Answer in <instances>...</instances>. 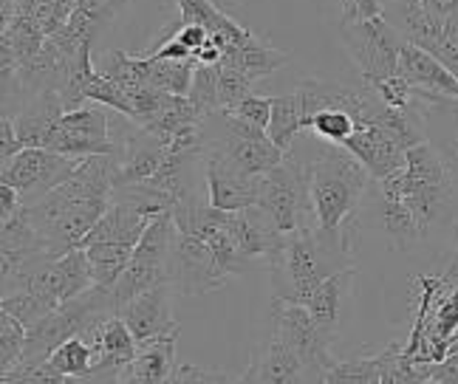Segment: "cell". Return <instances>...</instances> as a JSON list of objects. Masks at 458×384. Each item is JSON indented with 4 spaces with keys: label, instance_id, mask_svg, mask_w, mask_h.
<instances>
[{
    "label": "cell",
    "instance_id": "8",
    "mask_svg": "<svg viewBox=\"0 0 458 384\" xmlns=\"http://www.w3.org/2000/svg\"><path fill=\"white\" fill-rule=\"evenodd\" d=\"M226 280L229 274L221 269L213 249L199 235L175 226L167 255V283L173 286V291L184 296H201L221 288Z\"/></svg>",
    "mask_w": 458,
    "mask_h": 384
},
{
    "label": "cell",
    "instance_id": "41",
    "mask_svg": "<svg viewBox=\"0 0 458 384\" xmlns=\"http://www.w3.org/2000/svg\"><path fill=\"white\" fill-rule=\"evenodd\" d=\"M450 342H453V345H455V342H458V328H455V334H453V337H450Z\"/></svg>",
    "mask_w": 458,
    "mask_h": 384
},
{
    "label": "cell",
    "instance_id": "27",
    "mask_svg": "<svg viewBox=\"0 0 458 384\" xmlns=\"http://www.w3.org/2000/svg\"><path fill=\"white\" fill-rule=\"evenodd\" d=\"M55 308H60V305H55L51 300H46V296L34 294V291H12V294H4V300H0V311H9L12 317H17L26 328L48 317Z\"/></svg>",
    "mask_w": 458,
    "mask_h": 384
},
{
    "label": "cell",
    "instance_id": "30",
    "mask_svg": "<svg viewBox=\"0 0 458 384\" xmlns=\"http://www.w3.org/2000/svg\"><path fill=\"white\" fill-rule=\"evenodd\" d=\"M354 128H357L354 116H351L348 111H343V108H326L320 113H314L311 125H309V130L314 136H320L323 142H328V145H343L345 138L354 133Z\"/></svg>",
    "mask_w": 458,
    "mask_h": 384
},
{
    "label": "cell",
    "instance_id": "36",
    "mask_svg": "<svg viewBox=\"0 0 458 384\" xmlns=\"http://www.w3.org/2000/svg\"><path fill=\"white\" fill-rule=\"evenodd\" d=\"M21 150H23V145L14 133V121L9 113H4V119H0V162H9L12 155H17Z\"/></svg>",
    "mask_w": 458,
    "mask_h": 384
},
{
    "label": "cell",
    "instance_id": "18",
    "mask_svg": "<svg viewBox=\"0 0 458 384\" xmlns=\"http://www.w3.org/2000/svg\"><path fill=\"white\" fill-rule=\"evenodd\" d=\"M226 230L246 260H258V257L269 260V255L280 246V240H284V232L277 230L275 221L263 213L258 204L229 213Z\"/></svg>",
    "mask_w": 458,
    "mask_h": 384
},
{
    "label": "cell",
    "instance_id": "6",
    "mask_svg": "<svg viewBox=\"0 0 458 384\" xmlns=\"http://www.w3.org/2000/svg\"><path fill=\"white\" fill-rule=\"evenodd\" d=\"M173 232H175L173 209H167V213L156 215L150 221L145 235L139 238V243H136L131 263L125 266V271H122L116 286L111 288L119 308L125 305L128 300H133V296H139L142 291H148V288H153L158 283H167V255H170Z\"/></svg>",
    "mask_w": 458,
    "mask_h": 384
},
{
    "label": "cell",
    "instance_id": "39",
    "mask_svg": "<svg viewBox=\"0 0 458 384\" xmlns=\"http://www.w3.org/2000/svg\"><path fill=\"white\" fill-rule=\"evenodd\" d=\"M26 204H23V198H21V192H17L12 184H6V181H0V218H12V215H17L21 213Z\"/></svg>",
    "mask_w": 458,
    "mask_h": 384
},
{
    "label": "cell",
    "instance_id": "38",
    "mask_svg": "<svg viewBox=\"0 0 458 384\" xmlns=\"http://www.w3.org/2000/svg\"><path fill=\"white\" fill-rule=\"evenodd\" d=\"M175 38H179L192 54H199V51L204 48V43L209 40V31L201 23H182L179 29H175Z\"/></svg>",
    "mask_w": 458,
    "mask_h": 384
},
{
    "label": "cell",
    "instance_id": "12",
    "mask_svg": "<svg viewBox=\"0 0 458 384\" xmlns=\"http://www.w3.org/2000/svg\"><path fill=\"white\" fill-rule=\"evenodd\" d=\"M399 74L413 85V96L419 102L445 104L458 99V74H453L428 48H421L411 40L402 43Z\"/></svg>",
    "mask_w": 458,
    "mask_h": 384
},
{
    "label": "cell",
    "instance_id": "25",
    "mask_svg": "<svg viewBox=\"0 0 458 384\" xmlns=\"http://www.w3.org/2000/svg\"><path fill=\"white\" fill-rule=\"evenodd\" d=\"M60 373L68 376V381H82V376L97 364V347L85 337L65 339L48 359Z\"/></svg>",
    "mask_w": 458,
    "mask_h": 384
},
{
    "label": "cell",
    "instance_id": "2",
    "mask_svg": "<svg viewBox=\"0 0 458 384\" xmlns=\"http://www.w3.org/2000/svg\"><path fill=\"white\" fill-rule=\"evenodd\" d=\"M267 263L275 300L306 305L311 291L326 277L354 266V243L340 235L320 232L314 226V230L284 235Z\"/></svg>",
    "mask_w": 458,
    "mask_h": 384
},
{
    "label": "cell",
    "instance_id": "9",
    "mask_svg": "<svg viewBox=\"0 0 458 384\" xmlns=\"http://www.w3.org/2000/svg\"><path fill=\"white\" fill-rule=\"evenodd\" d=\"M80 162L77 155H63L48 147H23L9 162H0V181L21 192L23 204H34L72 179Z\"/></svg>",
    "mask_w": 458,
    "mask_h": 384
},
{
    "label": "cell",
    "instance_id": "20",
    "mask_svg": "<svg viewBox=\"0 0 458 384\" xmlns=\"http://www.w3.org/2000/svg\"><path fill=\"white\" fill-rule=\"evenodd\" d=\"M221 63L229 65V68H235V71H241L243 77H250L252 82H258L263 77L275 74L277 68H284L289 63V54H286V51L275 48L272 43L255 38V34L246 29L241 38L224 51Z\"/></svg>",
    "mask_w": 458,
    "mask_h": 384
},
{
    "label": "cell",
    "instance_id": "24",
    "mask_svg": "<svg viewBox=\"0 0 458 384\" xmlns=\"http://www.w3.org/2000/svg\"><path fill=\"white\" fill-rule=\"evenodd\" d=\"M204 119V113L190 102V96H179V94H167L162 108H158L142 128H148L150 133H158L165 138H173L175 133H182L192 125H199Z\"/></svg>",
    "mask_w": 458,
    "mask_h": 384
},
{
    "label": "cell",
    "instance_id": "13",
    "mask_svg": "<svg viewBox=\"0 0 458 384\" xmlns=\"http://www.w3.org/2000/svg\"><path fill=\"white\" fill-rule=\"evenodd\" d=\"M354 266H348L343 271H334L331 277L311 291L306 300V308L311 311L314 322L323 328V334L334 342L340 337V330L345 328V320L351 313V296H354Z\"/></svg>",
    "mask_w": 458,
    "mask_h": 384
},
{
    "label": "cell",
    "instance_id": "14",
    "mask_svg": "<svg viewBox=\"0 0 458 384\" xmlns=\"http://www.w3.org/2000/svg\"><path fill=\"white\" fill-rule=\"evenodd\" d=\"M170 296H173V286L158 283L119 308V317L128 322L136 342H148L153 337H165L179 330L170 311Z\"/></svg>",
    "mask_w": 458,
    "mask_h": 384
},
{
    "label": "cell",
    "instance_id": "10",
    "mask_svg": "<svg viewBox=\"0 0 458 384\" xmlns=\"http://www.w3.org/2000/svg\"><path fill=\"white\" fill-rule=\"evenodd\" d=\"M43 147L63 153V155H77V159L119 150V145L111 138L105 104H97V102L63 113L55 125H51Z\"/></svg>",
    "mask_w": 458,
    "mask_h": 384
},
{
    "label": "cell",
    "instance_id": "23",
    "mask_svg": "<svg viewBox=\"0 0 458 384\" xmlns=\"http://www.w3.org/2000/svg\"><path fill=\"white\" fill-rule=\"evenodd\" d=\"M306 130V116L301 108V99L297 94H284V96H272V116H269V125L267 133L272 142L280 150H292L297 136Z\"/></svg>",
    "mask_w": 458,
    "mask_h": 384
},
{
    "label": "cell",
    "instance_id": "32",
    "mask_svg": "<svg viewBox=\"0 0 458 384\" xmlns=\"http://www.w3.org/2000/svg\"><path fill=\"white\" fill-rule=\"evenodd\" d=\"M371 88L379 94V99L385 104H391V108H408V104L416 102L413 96V85L404 79L402 74H394V77H387L377 85H371Z\"/></svg>",
    "mask_w": 458,
    "mask_h": 384
},
{
    "label": "cell",
    "instance_id": "29",
    "mask_svg": "<svg viewBox=\"0 0 458 384\" xmlns=\"http://www.w3.org/2000/svg\"><path fill=\"white\" fill-rule=\"evenodd\" d=\"M326 384H382V368L377 356H360L351 362H337L323 379Z\"/></svg>",
    "mask_w": 458,
    "mask_h": 384
},
{
    "label": "cell",
    "instance_id": "3",
    "mask_svg": "<svg viewBox=\"0 0 458 384\" xmlns=\"http://www.w3.org/2000/svg\"><path fill=\"white\" fill-rule=\"evenodd\" d=\"M374 176L343 145H328L309 162V192L317 230L357 240V221Z\"/></svg>",
    "mask_w": 458,
    "mask_h": 384
},
{
    "label": "cell",
    "instance_id": "16",
    "mask_svg": "<svg viewBox=\"0 0 458 384\" xmlns=\"http://www.w3.org/2000/svg\"><path fill=\"white\" fill-rule=\"evenodd\" d=\"M238 379L252 381V384H294V381H309V371L303 359L297 356L284 339L269 334L255 347L250 368Z\"/></svg>",
    "mask_w": 458,
    "mask_h": 384
},
{
    "label": "cell",
    "instance_id": "1",
    "mask_svg": "<svg viewBox=\"0 0 458 384\" xmlns=\"http://www.w3.org/2000/svg\"><path fill=\"white\" fill-rule=\"evenodd\" d=\"M114 167L116 153L85 155L74 176L43 196L26 204L40 249L48 255H65L80 249L82 238L97 226L114 198Z\"/></svg>",
    "mask_w": 458,
    "mask_h": 384
},
{
    "label": "cell",
    "instance_id": "26",
    "mask_svg": "<svg viewBox=\"0 0 458 384\" xmlns=\"http://www.w3.org/2000/svg\"><path fill=\"white\" fill-rule=\"evenodd\" d=\"M29 328L12 317L9 311H0V373L12 371L17 362L23 359Z\"/></svg>",
    "mask_w": 458,
    "mask_h": 384
},
{
    "label": "cell",
    "instance_id": "40",
    "mask_svg": "<svg viewBox=\"0 0 458 384\" xmlns=\"http://www.w3.org/2000/svg\"><path fill=\"white\" fill-rule=\"evenodd\" d=\"M453 238H455V246H458V223L453 226Z\"/></svg>",
    "mask_w": 458,
    "mask_h": 384
},
{
    "label": "cell",
    "instance_id": "5",
    "mask_svg": "<svg viewBox=\"0 0 458 384\" xmlns=\"http://www.w3.org/2000/svg\"><path fill=\"white\" fill-rule=\"evenodd\" d=\"M340 40L351 60L357 63L362 82L377 85L399 74V51L404 38L385 14L365 17V21H343Z\"/></svg>",
    "mask_w": 458,
    "mask_h": 384
},
{
    "label": "cell",
    "instance_id": "22",
    "mask_svg": "<svg viewBox=\"0 0 458 384\" xmlns=\"http://www.w3.org/2000/svg\"><path fill=\"white\" fill-rule=\"evenodd\" d=\"M133 249H136L133 243H114V240H102V243L85 246L88 263H91V274H94V286L114 288L122 271H125V266L131 263Z\"/></svg>",
    "mask_w": 458,
    "mask_h": 384
},
{
    "label": "cell",
    "instance_id": "19",
    "mask_svg": "<svg viewBox=\"0 0 458 384\" xmlns=\"http://www.w3.org/2000/svg\"><path fill=\"white\" fill-rule=\"evenodd\" d=\"M175 342L179 330L165 337H153L148 342H139L136 356L125 364L119 381L122 384H162L170 381L175 373Z\"/></svg>",
    "mask_w": 458,
    "mask_h": 384
},
{
    "label": "cell",
    "instance_id": "37",
    "mask_svg": "<svg viewBox=\"0 0 458 384\" xmlns=\"http://www.w3.org/2000/svg\"><path fill=\"white\" fill-rule=\"evenodd\" d=\"M382 14V0H343V21H365Z\"/></svg>",
    "mask_w": 458,
    "mask_h": 384
},
{
    "label": "cell",
    "instance_id": "7",
    "mask_svg": "<svg viewBox=\"0 0 458 384\" xmlns=\"http://www.w3.org/2000/svg\"><path fill=\"white\" fill-rule=\"evenodd\" d=\"M272 334L284 339L303 359L309 381H323L326 373L337 364V359L331 356V339L314 322L311 311L301 303L272 300Z\"/></svg>",
    "mask_w": 458,
    "mask_h": 384
},
{
    "label": "cell",
    "instance_id": "31",
    "mask_svg": "<svg viewBox=\"0 0 458 384\" xmlns=\"http://www.w3.org/2000/svg\"><path fill=\"white\" fill-rule=\"evenodd\" d=\"M252 79L243 77L235 68H229L224 63H218V94H221V108L233 111L241 99H246L252 94Z\"/></svg>",
    "mask_w": 458,
    "mask_h": 384
},
{
    "label": "cell",
    "instance_id": "28",
    "mask_svg": "<svg viewBox=\"0 0 458 384\" xmlns=\"http://www.w3.org/2000/svg\"><path fill=\"white\" fill-rule=\"evenodd\" d=\"M190 102L207 116V113H216L221 111V94H218V63L216 65H207L199 63L196 65V74H192V85H190Z\"/></svg>",
    "mask_w": 458,
    "mask_h": 384
},
{
    "label": "cell",
    "instance_id": "34",
    "mask_svg": "<svg viewBox=\"0 0 458 384\" xmlns=\"http://www.w3.org/2000/svg\"><path fill=\"white\" fill-rule=\"evenodd\" d=\"M170 381H175V384H190V381L216 384V381H233V376L218 373V371H204V368H196V364H182V368H175Z\"/></svg>",
    "mask_w": 458,
    "mask_h": 384
},
{
    "label": "cell",
    "instance_id": "21",
    "mask_svg": "<svg viewBox=\"0 0 458 384\" xmlns=\"http://www.w3.org/2000/svg\"><path fill=\"white\" fill-rule=\"evenodd\" d=\"M379 218H382L385 235L391 238V246L399 252H408L428 238L425 226L419 223V218L411 213V206L402 198H382L379 196Z\"/></svg>",
    "mask_w": 458,
    "mask_h": 384
},
{
    "label": "cell",
    "instance_id": "15",
    "mask_svg": "<svg viewBox=\"0 0 458 384\" xmlns=\"http://www.w3.org/2000/svg\"><path fill=\"white\" fill-rule=\"evenodd\" d=\"M343 147L348 153H354L368 167L374 181L387 179L391 172H396L408 162V147H402L396 138L379 125H357L354 133L343 142Z\"/></svg>",
    "mask_w": 458,
    "mask_h": 384
},
{
    "label": "cell",
    "instance_id": "4",
    "mask_svg": "<svg viewBox=\"0 0 458 384\" xmlns=\"http://www.w3.org/2000/svg\"><path fill=\"white\" fill-rule=\"evenodd\" d=\"M255 204L275 221L284 235L314 230L317 218L309 192V164L297 159L294 150H286L284 162L258 176Z\"/></svg>",
    "mask_w": 458,
    "mask_h": 384
},
{
    "label": "cell",
    "instance_id": "11",
    "mask_svg": "<svg viewBox=\"0 0 458 384\" xmlns=\"http://www.w3.org/2000/svg\"><path fill=\"white\" fill-rule=\"evenodd\" d=\"M116 145L119 150H116V167H114V189L148 184L165 162L170 138L150 133L148 128L131 121L128 130L122 133V142Z\"/></svg>",
    "mask_w": 458,
    "mask_h": 384
},
{
    "label": "cell",
    "instance_id": "35",
    "mask_svg": "<svg viewBox=\"0 0 458 384\" xmlns=\"http://www.w3.org/2000/svg\"><path fill=\"white\" fill-rule=\"evenodd\" d=\"M430 384H458V342L442 362H433Z\"/></svg>",
    "mask_w": 458,
    "mask_h": 384
},
{
    "label": "cell",
    "instance_id": "17",
    "mask_svg": "<svg viewBox=\"0 0 458 384\" xmlns=\"http://www.w3.org/2000/svg\"><path fill=\"white\" fill-rule=\"evenodd\" d=\"M204 179H207L209 204L218 206V209H226V213L252 206L255 198H258V179L246 176V172L233 167L213 150H207Z\"/></svg>",
    "mask_w": 458,
    "mask_h": 384
},
{
    "label": "cell",
    "instance_id": "33",
    "mask_svg": "<svg viewBox=\"0 0 458 384\" xmlns=\"http://www.w3.org/2000/svg\"><path fill=\"white\" fill-rule=\"evenodd\" d=\"M235 116H241L243 121H250V125H258V128H267L269 125V116H272V96H258V94H250L246 99H241L235 108H233Z\"/></svg>",
    "mask_w": 458,
    "mask_h": 384
}]
</instances>
